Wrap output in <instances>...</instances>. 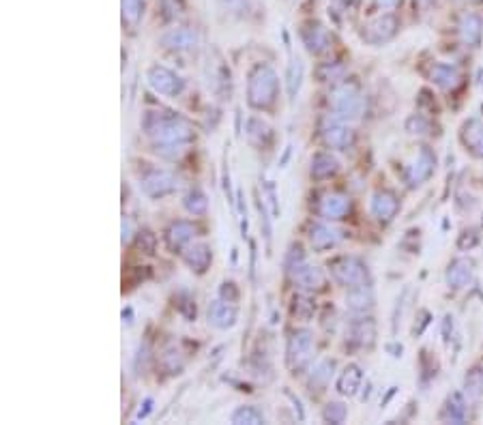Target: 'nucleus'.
I'll use <instances>...</instances> for the list:
<instances>
[{
	"label": "nucleus",
	"instance_id": "nucleus-1",
	"mask_svg": "<svg viewBox=\"0 0 483 425\" xmlns=\"http://www.w3.org/2000/svg\"><path fill=\"white\" fill-rule=\"evenodd\" d=\"M142 127L155 144H185L193 138V129L172 112H146Z\"/></svg>",
	"mask_w": 483,
	"mask_h": 425
},
{
	"label": "nucleus",
	"instance_id": "nucleus-2",
	"mask_svg": "<svg viewBox=\"0 0 483 425\" xmlns=\"http://www.w3.org/2000/svg\"><path fill=\"white\" fill-rule=\"evenodd\" d=\"M277 88H279L277 73L269 65H258L256 69L251 71L249 84H247V102H249V106L258 108V110H264V108L273 106L275 97H277Z\"/></svg>",
	"mask_w": 483,
	"mask_h": 425
},
{
	"label": "nucleus",
	"instance_id": "nucleus-3",
	"mask_svg": "<svg viewBox=\"0 0 483 425\" xmlns=\"http://www.w3.org/2000/svg\"><path fill=\"white\" fill-rule=\"evenodd\" d=\"M331 273L333 278L342 284V286H348V288H354V286H367V266L354 256H344V258H338L333 264H331Z\"/></svg>",
	"mask_w": 483,
	"mask_h": 425
},
{
	"label": "nucleus",
	"instance_id": "nucleus-4",
	"mask_svg": "<svg viewBox=\"0 0 483 425\" xmlns=\"http://www.w3.org/2000/svg\"><path fill=\"white\" fill-rule=\"evenodd\" d=\"M314 355V337L310 331H296L288 339V350H286V361L292 371H301L305 365L312 361Z\"/></svg>",
	"mask_w": 483,
	"mask_h": 425
},
{
	"label": "nucleus",
	"instance_id": "nucleus-5",
	"mask_svg": "<svg viewBox=\"0 0 483 425\" xmlns=\"http://www.w3.org/2000/svg\"><path fill=\"white\" fill-rule=\"evenodd\" d=\"M333 110L338 118H354L363 112V97L354 86H340L333 93Z\"/></svg>",
	"mask_w": 483,
	"mask_h": 425
},
{
	"label": "nucleus",
	"instance_id": "nucleus-6",
	"mask_svg": "<svg viewBox=\"0 0 483 425\" xmlns=\"http://www.w3.org/2000/svg\"><path fill=\"white\" fill-rule=\"evenodd\" d=\"M148 84L155 88L159 95H166V97H176L183 93V80L176 76L174 71L166 69V67H150L148 69Z\"/></svg>",
	"mask_w": 483,
	"mask_h": 425
},
{
	"label": "nucleus",
	"instance_id": "nucleus-7",
	"mask_svg": "<svg viewBox=\"0 0 483 425\" xmlns=\"http://www.w3.org/2000/svg\"><path fill=\"white\" fill-rule=\"evenodd\" d=\"M142 191L150 198H161L176 189V179L166 170H150L142 177Z\"/></svg>",
	"mask_w": 483,
	"mask_h": 425
},
{
	"label": "nucleus",
	"instance_id": "nucleus-8",
	"mask_svg": "<svg viewBox=\"0 0 483 425\" xmlns=\"http://www.w3.org/2000/svg\"><path fill=\"white\" fill-rule=\"evenodd\" d=\"M397 33V19L393 15H380L363 26V39L367 43H385Z\"/></svg>",
	"mask_w": 483,
	"mask_h": 425
},
{
	"label": "nucleus",
	"instance_id": "nucleus-9",
	"mask_svg": "<svg viewBox=\"0 0 483 425\" xmlns=\"http://www.w3.org/2000/svg\"><path fill=\"white\" fill-rule=\"evenodd\" d=\"M301 39L305 43V47L310 49L312 54H322L331 45V37H328V31L318 22H308L303 24L301 29Z\"/></svg>",
	"mask_w": 483,
	"mask_h": 425
},
{
	"label": "nucleus",
	"instance_id": "nucleus-10",
	"mask_svg": "<svg viewBox=\"0 0 483 425\" xmlns=\"http://www.w3.org/2000/svg\"><path fill=\"white\" fill-rule=\"evenodd\" d=\"M434 166H436L434 153H431L427 146H421L419 153H417V159H415L413 166L409 168V183H411V185L423 183V181L429 177V174L434 172Z\"/></svg>",
	"mask_w": 483,
	"mask_h": 425
},
{
	"label": "nucleus",
	"instance_id": "nucleus-11",
	"mask_svg": "<svg viewBox=\"0 0 483 425\" xmlns=\"http://www.w3.org/2000/svg\"><path fill=\"white\" fill-rule=\"evenodd\" d=\"M352 205L350 200L342 193H326L322 200H320V207H318V213L324 217V219H344L348 213H350Z\"/></svg>",
	"mask_w": 483,
	"mask_h": 425
},
{
	"label": "nucleus",
	"instance_id": "nucleus-12",
	"mask_svg": "<svg viewBox=\"0 0 483 425\" xmlns=\"http://www.w3.org/2000/svg\"><path fill=\"white\" fill-rule=\"evenodd\" d=\"M473 273H475V262L468 258H457L449 264L447 268V284L453 290H460L464 286L470 284L473 280Z\"/></svg>",
	"mask_w": 483,
	"mask_h": 425
},
{
	"label": "nucleus",
	"instance_id": "nucleus-13",
	"mask_svg": "<svg viewBox=\"0 0 483 425\" xmlns=\"http://www.w3.org/2000/svg\"><path fill=\"white\" fill-rule=\"evenodd\" d=\"M342 239H344V232L333 228V226H326V223H314V226L310 228L312 247L318 249V252H324V249H328V247H335Z\"/></svg>",
	"mask_w": 483,
	"mask_h": 425
},
{
	"label": "nucleus",
	"instance_id": "nucleus-14",
	"mask_svg": "<svg viewBox=\"0 0 483 425\" xmlns=\"http://www.w3.org/2000/svg\"><path fill=\"white\" fill-rule=\"evenodd\" d=\"M399 209L397 198L391 191H376L372 195V213L380 221H391Z\"/></svg>",
	"mask_w": 483,
	"mask_h": 425
},
{
	"label": "nucleus",
	"instance_id": "nucleus-15",
	"mask_svg": "<svg viewBox=\"0 0 483 425\" xmlns=\"http://www.w3.org/2000/svg\"><path fill=\"white\" fill-rule=\"evenodd\" d=\"M322 138L331 148H348L352 144V131L344 127L340 120H331V118L324 122Z\"/></svg>",
	"mask_w": 483,
	"mask_h": 425
},
{
	"label": "nucleus",
	"instance_id": "nucleus-16",
	"mask_svg": "<svg viewBox=\"0 0 483 425\" xmlns=\"http://www.w3.org/2000/svg\"><path fill=\"white\" fill-rule=\"evenodd\" d=\"M292 280L303 286V288H310V290H316V288H322L324 286V273L318 268V266H312L308 264V260H305L303 264H299L296 268L290 271Z\"/></svg>",
	"mask_w": 483,
	"mask_h": 425
},
{
	"label": "nucleus",
	"instance_id": "nucleus-17",
	"mask_svg": "<svg viewBox=\"0 0 483 425\" xmlns=\"http://www.w3.org/2000/svg\"><path fill=\"white\" fill-rule=\"evenodd\" d=\"M460 138L470 153H475L477 157H483V120L470 118L468 122H464Z\"/></svg>",
	"mask_w": 483,
	"mask_h": 425
},
{
	"label": "nucleus",
	"instance_id": "nucleus-18",
	"mask_svg": "<svg viewBox=\"0 0 483 425\" xmlns=\"http://www.w3.org/2000/svg\"><path fill=\"white\" fill-rule=\"evenodd\" d=\"M209 322L217 329H230L237 322V310L232 307L230 301L219 298V301L211 303V307H209Z\"/></svg>",
	"mask_w": 483,
	"mask_h": 425
},
{
	"label": "nucleus",
	"instance_id": "nucleus-19",
	"mask_svg": "<svg viewBox=\"0 0 483 425\" xmlns=\"http://www.w3.org/2000/svg\"><path fill=\"white\" fill-rule=\"evenodd\" d=\"M198 43V35L191 29H172L161 37V45L168 49H191Z\"/></svg>",
	"mask_w": 483,
	"mask_h": 425
},
{
	"label": "nucleus",
	"instance_id": "nucleus-20",
	"mask_svg": "<svg viewBox=\"0 0 483 425\" xmlns=\"http://www.w3.org/2000/svg\"><path fill=\"white\" fill-rule=\"evenodd\" d=\"M376 337V327L372 320H354L346 331V339L357 346H370Z\"/></svg>",
	"mask_w": 483,
	"mask_h": 425
},
{
	"label": "nucleus",
	"instance_id": "nucleus-21",
	"mask_svg": "<svg viewBox=\"0 0 483 425\" xmlns=\"http://www.w3.org/2000/svg\"><path fill=\"white\" fill-rule=\"evenodd\" d=\"M457 29H460V37L466 45H477L483 35V19L477 13H464Z\"/></svg>",
	"mask_w": 483,
	"mask_h": 425
},
{
	"label": "nucleus",
	"instance_id": "nucleus-22",
	"mask_svg": "<svg viewBox=\"0 0 483 425\" xmlns=\"http://www.w3.org/2000/svg\"><path fill=\"white\" fill-rule=\"evenodd\" d=\"M429 76H431V82H436L445 90H455L457 86L462 84L460 73H457V69L451 67V65H443V63L434 65V67H431Z\"/></svg>",
	"mask_w": 483,
	"mask_h": 425
},
{
	"label": "nucleus",
	"instance_id": "nucleus-23",
	"mask_svg": "<svg viewBox=\"0 0 483 425\" xmlns=\"http://www.w3.org/2000/svg\"><path fill=\"white\" fill-rule=\"evenodd\" d=\"M183 258H185V262L191 266V271H196V273H205L207 268H209V264H211V249H209V245H205V243H198V245H193V247H189L187 252L183 254Z\"/></svg>",
	"mask_w": 483,
	"mask_h": 425
},
{
	"label": "nucleus",
	"instance_id": "nucleus-24",
	"mask_svg": "<svg viewBox=\"0 0 483 425\" xmlns=\"http://www.w3.org/2000/svg\"><path fill=\"white\" fill-rule=\"evenodd\" d=\"M361 380H363V371L359 365H348L338 378V391L342 395H354L357 393V389L361 387Z\"/></svg>",
	"mask_w": 483,
	"mask_h": 425
},
{
	"label": "nucleus",
	"instance_id": "nucleus-25",
	"mask_svg": "<svg viewBox=\"0 0 483 425\" xmlns=\"http://www.w3.org/2000/svg\"><path fill=\"white\" fill-rule=\"evenodd\" d=\"M196 234V226L191 221H176L168 230V245L172 249H181L185 243H189Z\"/></svg>",
	"mask_w": 483,
	"mask_h": 425
},
{
	"label": "nucleus",
	"instance_id": "nucleus-26",
	"mask_svg": "<svg viewBox=\"0 0 483 425\" xmlns=\"http://www.w3.org/2000/svg\"><path fill=\"white\" fill-rule=\"evenodd\" d=\"M340 170L338 159L331 153H316L312 159V177L314 179H328Z\"/></svg>",
	"mask_w": 483,
	"mask_h": 425
},
{
	"label": "nucleus",
	"instance_id": "nucleus-27",
	"mask_svg": "<svg viewBox=\"0 0 483 425\" xmlns=\"http://www.w3.org/2000/svg\"><path fill=\"white\" fill-rule=\"evenodd\" d=\"M209 86L217 95H225L228 86H230V71L225 69L221 63H211L209 65Z\"/></svg>",
	"mask_w": 483,
	"mask_h": 425
},
{
	"label": "nucleus",
	"instance_id": "nucleus-28",
	"mask_svg": "<svg viewBox=\"0 0 483 425\" xmlns=\"http://www.w3.org/2000/svg\"><path fill=\"white\" fill-rule=\"evenodd\" d=\"M441 417H443L445 421H453V423H462V421L466 419V402H464L462 393H453V395L447 399V404H445Z\"/></svg>",
	"mask_w": 483,
	"mask_h": 425
},
{
	"label": "nucleus",
	"instance_id": "nucleus-29",
	"mask_svg": "<svg viewBox=\"0 0 483 425\" xmlns=\"http://www.w3.org/2000/svg\"><path fill=\"white\" fill-rule=\"evenodd\" d=\"M346 301H348V305H350L354 312H365V310L372 307L374 296H372L370 286H354V288H350V292H348V296H346Z\"/></svg>",
	"mask_w": 483,
	"mask_h": 425
},
{
	"label": "nucleus",
	"instance_id": "nucleus-30",
	"mask_svg": "<svg viewBox=\"0 0 483 425\" xmlns=\"http://www.w3.org/2000/svg\"><path fill=\"white\" fill-rule=\"evenodd\" d=\"M333 367H335V361H331V359H322V361L316 365V369L312 371V378H310L312 391H314V389H316V391H322V389L326 387V383L331 380V376H333Z\"/></svg>",
	"mask_w": 483,
	"mask_h": 425
},
{
	"label": "nucleus",
	"instance_id": "nucleus-31",
	"mask_svg": "<svg viewBox=\"0 0 483 425\" xmlns=\"http://www.w3.org/2000/svg\"><path fill=\"white\" fill-rule=\"evenodd\" d=\"M247 138L253 144L264 146L271 140V127H269L264 120H260V118H249L247 120Z\"/></svg>",
	"mask_w": 483,
	"mask_h": 425
},
{
	"label": "nucleus",
	"instance_id": "nucleus-32",
	"mask_svg": "<svg viewBox=\"0 0 483 425\" xmlns=\"http://www.w3.org/2000/svg\"><path fill=\"white\" fill-rule=\"evenodd\" d=\"M185 209H187L189 213H193V215H202V213H207V209H209V200H207L205 191L198 189V187L189 189V191H187V195H185Z\"/></svg>",
	"mask_w": 483,
	"mask_h": 425
},
{
	"label": "nucleus",
	"instance_id": "nucleus-33",
	"mask_svg": "<svg viewBox=\"0 0 483 425\" xmlns=\"http://www.w3.org/2000/svg\"><path fill=\"white\" fill-rule=\"evenodd\" d=\"M232 423H249V425H258L264 423V415L256 406H241L232 415Z\"/></svg>",
	"mask_w": 483,
	"mask_h": 425
},
{
	"label": "nucleus",
	"instance_id": "nucleus-34",
	"mask_svg": "<svg viewBox=\"0 0 483 425\" xmlns=\"http://www.w3.org/2000/svg\"><path fill=\"white\" fill-rule=\"evenodd\" d=\"M301 80H303V63L296 58L288 67V95H290V99L296 97V93L301 88Z\"/></svg>",
	"mask_w": 483,
	"mask_h": 425
},
{
	"label": "nucleus",
	"instance_id": "nucleus-35",
	"mask_svg": "<svg viewBox=\"0 0 483 425\" xmlns=\"http://www.w3.org/2000/svg\"><path fill=\"white\" fill-rule=\"evenodd\" d=\"M346 415H348V410H346V406H344L342 402L326 404V408H324V412H322L324 421H328V423H342V421L346 419Z\"/></svg>",
	"mask_w": 483,
	"mask_h": 425
},
{
	"label": "nucleus",
	"instance_id": "nucleus-36",
	"mask_svg": "<svg viewBox=\"0 0 483 425\" xmlns=\"http://www.w3.org/2000/svg\"><path fill=\"white\" fill-rule=\"evenodd\" d=\"M142 15V0H122V17L125 22L136 24Z\"/></svg>",
	"mask_w": 483,
	"mask_h": 425
},
{
	"label": "nucleus",
	"instance_id": "nucleus-37",
	"mask_svg": "<svg viewBox=\"0 0 483 425\" xmlns=\"http://www.w3.org/2000/svg\"><path fill=\"white\" fill-rule=\"evenodd\" d=\"M406 129H409L411 134H419V136H425V134H429V131H431V122H429L425 116L417 114V116H413L409 122H406Z\"/></svg>",
	"mask_w": 483,
	"mask_h": 425
},
{
	"label": "nucleus",
	"instance_id": "nucleus-38",
	"mask_svg": "<svg viewBox=\"0 0 483 425\" xmlns=\"http://www.w3.org/2000/svg\"><path fill=\"white\" fill-rule=\"evenodd\" d=\"M466 391H468V395H473V397H479L481 395V391H483V371H479V369H473L468 376H466Z\"/></svg>",
	"mask_w": 483,
	"mask_h": 425
},
{
	"label": "nucleus",
	"instance_id": "nucleus-39",
	"mask_svg": "<svg viewBox=\"0 0 483 425\" xmlns=\"http://www.w3.org/2000/svg\"><path fill=\"white\" fill-rule=\"evenodd\" d=\"M292 312H294L296 318L308 320V318L314 314V303L308 301V298H303V296H296V298H294V305H292Z\"/></svg>",
	"mask_w": 483,
	"mask_h": 425
},
{
	"label": "nucleus",
	"instance_id": "nucleus-40",
	"mask_svg": "<svg viewBox=\"0 0 483 425\" xmlns=\"http://www.w3.org/2000/svg\"><path fill=\"white\" fill-rule=\"evenodd\" d=\"M161 9L168 19H174L183 13V0H161Z\"/></svg>",
	"mask_w": 483,
	"mask_h": 425
},
{
	"label": "nucleus",
	"instance_id": "nucleus-41",
	"mask_svg": "<svg viewBox=\"0 0 483 425\" xmlns=\"http://www.w3.org/2000/svg\"><path fill=\"white\" fill-rule=\"evenodd\" d=\"M221 7L230 13H245L247 11V0H219Z\"/></svg>",
	"mask_w": 483,
	"mask_h": 425
},
{
	"label": "nucleus",
	"instance_id": "nucleus-42",
	"mask_svg": "<svg viewBox=\"0 0 483 425\" xmlns=\"http://www.w3.org/2000/svg\"><path fill=\"white\" fill-rule=\"evenodd\" d=\"M164 365L170 369V371H179L181 369V359H179V353H174V350H168V353L164 355Z\"/></svg>",
	"mask_w": 483,
	"mask_h": 425
},
{
	"label": "nucleus",
	"instance_id": "nucleus-43",
	"mask_svg": "<svg viewBox=\"0 0 483 425\" xmlns=\"http://www.w3.org/2000/svg\"><path fill=\"white\" fill-rule=\"evenodd\" d=\"M155 243H157V239L152 236L150 232H140V247L144 249L146 254H152V252H155Z\"/></svg>",
	"mask_w": 483,
	"mask_h": 425
},
{
	"label": "nucleus",
	"instance_id": "nucleus-44",
	"mask_svg": "<svg viewBox=\"0 0 483 425\" xmlns=\"http://www.w3.org/2000/svg\"><path fill=\"white\" fill-rule=\"evenodd\" d=\"M221 296H223V301L235 303L237 298H239V292H237L235 284H223V286H221Z\"/></svg>",
	"mask_w": 483,
	"mask_h": 425
},
{
	"label": "nucleus",
	"instance_id": "nucleus-45",
	"mask_svg": "<svg viewBox=\"0 0 483 425\" xmlns=\"http://www.w3.org/2000/svg\"><path fill=\"white\" fill-rule=\"evenodd\" d=\"M132 232V223L129 221H122V241H129V234Z\"/></svg>",
	"mask_w": 483,
	"mask_h": 425
},
{
	"label": "nucleus",
	"instance_id": "nucleus-46",
	"mask_svg": "<svg viewBox=\"0 0 483 425\" xmlns=\"http://www.w3.org/2000/svg\"><path fill=\"white\" fill-rule=\"evenodd\" d=\"M395 3H397V0H378V5L383 9H391V7H395Z\"/></svg>",
	"mask_w": 483,
	"mask_h": 425
},
{
	"label": "nucleus",
	"instance_id": "nucleus-47",
	"mask_svg": "<svg viewBox=\"0 0 483 425\" xmlns=\"http://www.w3.org/2000/svg\"><path fill=\"white\" fill-rule=\"evenodd\" d=\"M150 406H152V402H150V399H146V408L138 412V419H144V417L148 415V410H150Z\"/></svg>",
	"mask_w": 483,
	"mask_h": 425
},
{
	"label": "nucleus",
	"instance_id": "nucleus-48",
	"mask_svg": "<svg viewBox=\"0 0 483 425\" xmlns=\"http://www.w3.org/2000/svg\"><path fill=\"white\" fill-rule=\"evenodd\" d=\"M470 3H483V0H470Z\"/></svg>",
	"mask_w": 483,
	"mask_h": 425
},
{
	"label": "nucleus",
	"instance_id": "nucleus-49",
	"mask_svg": "<svg viewBox=\"0 0 483 425\" xmlns=\"http://www.w3.org/2000/svg\"><path fill=\"white\" fill-rule=\"evenodd\" d=\"M423 3H425V0H423Z\"/></svg>",
	"mask_w": 483,
	"mask_h": 425
}]
</instances>
